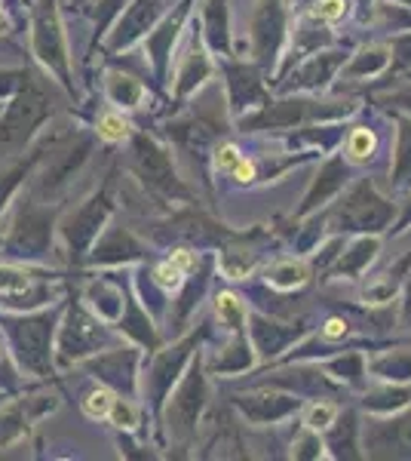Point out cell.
<instances>
[{"instance_id": "1", "label": "cell", "mask_w": 411, "mask_h": 461, "mask_svg": "<svg viewBox=\"0 0 411 461\" xmlns=\"http://www.w3.org/2000/svg\"><path fill=\"white\" fill-rule=\"evenodd\" d=\"M49 117V95L37 80H25L22 89L0 111V151L22 148L31 132Z\"/></svg>"}, {"instance_id": "2", "label": "cell", "mask_w": 411, "mask_h": 461, "mask_svg": "<svg viewBox=\"0 0 411 461\" xmlns=\"http://www.w3.org/2000/svg\"><path fill=\"white\" fill-rule=\"evenodd\" d=\"M52 330H56V314H34L6 320V336L13 341L22 369L34 375L49 373L52 357Z\"/></svg>"}, {"instance_id": "3", "label": "cell", "mask_w": 411, "mask_h": 461, "mask_svg": "<svg viewBox=\"0 0 411 461\" xmlns=\"http://www.w3.org/2000/svg\"><path fill=\"white\" fill-rule=\"evenodd\" d=\"M31 43H34V56L40 59L62 84H71L68 47H65V34H62V22H58L56 0H34Z\"/></svg>"}, {"instance_id": "4", "label": "cell", "mask_w": 411, "mask_h": 461, "mask_svg": "<svg viewBox=\"0 0 411 461\" xmlns=\"http://www.w3.org/2000/svg\"><path fill=\"white\" fill-rule=\"evenodd\" d=\"M393 215H396V210H393L390 200L380 197L375 191V185L360 182L338 206L335 225H338V230H365V234H378V230H384L390 225Z\"/></svg>"}, {"instance_id": "5", "label": "cell", "mask_w": 411, "mask_h": 461, "mask_svg": "<svg viewBox=\"0 0 411 461\" xmlns=\"http://www.w3.org/2000/svg\"><path fill=\"white\" fill-rule=\"evenodd\" d=\"M206 400H209L206 375L197 360L191 366V373L182 378V384L175 388L166 406V430L175 440H188L193 430H197V421H200V412H203Z\"/></svg>"}, {"instance_id": "6", "label": "cell", "mask_w": 411, "mask_h": 461, "mask_svg": "<svg viewBox=\"0 0 411 461\" xmlns=\"http://www.w3.org/2000/svg\"><path fill=\"white\" fill-rule=\"evenodd\" d=\"M132 169L145 185H151L154 191L169 197H188V188L182 185V178L175 176L172 158L154 142L151 136H136L132 139Z\"/></svg>"}, {"instance_id": "7", "label": "cell", "mask_w": 411, "mask_h": 461, "mask_svg": "<svg viewBox=\"0 0 411 461\" xmlns=\"http://www.w3.org/2000/svg\"><path fill=\"white\" fill-rule=\"evenodd\" d=\"M111 341L108 330L99 323V317H93L80 304H74L58 332V357L65 363H77L89 354H99Z\"/></svg>"}, {"instance_id": "8", "label": "cell", "mask_w": 411, "mask_h": 461, "mask_svg": "<svg viewBox=\"0 0 411 461\" xmlns=\"http://www.w3.org/2000/svg\"><path fill=\"white\" fill-rule=\"evenodd\" d=\"M353 105H341L335 102V108H323L317 102H304V99H286V102H273V105H261L258 114L243 117V130H286L295 123H308L313 117H341L350 114Z\"/></svg>"}, {"instance_id": "9", "label": "cell", "mask_w": 411, "mask_h": 461, "mask_svg": "<svg viewBox=\"0 0 411 461\" xmlns=\"http://www.w3.org/2000/svg\"><path fill=\"white\" fill-rule=\"evenodd\" d=\"M111 210H114V197H111V188L104 185L102 191H95L93 197L86 200L80 210H74L65 221V240H68V249L74 256H84V252L93 247L95 237L102 234L104 221H108Z\"/></svg>"}, {"instance_id": "10", "label": "cell", "mask_w": 411, "mask_h": 461, "mask_svg": "<svg viewBox=\"0 0 411 461\" xmlns=\"http://www.w3.org/2000/svg\"><path fill=\"white\" fill-rule=\"evenodd\" d=\"M365 449L375 458H411V412L365 428Z\"/></svg>"}, {"instance_id": "11", "label": "cell", "mask_w": 411, "mask_h": 461, "mask_svg": "<svg viewBox=\"0 0 411 461\" xmlns=\"http://www.w3.org/2000/svg\"><path fill=\"white\" fill-rule=\"evenodd\" d=\"M160 13H163V0H130L126 13L117 19L114 34H111V50L121 53V50H130L132 43H138L141 37H147L154 32Z\"/></svg>"}, {"instance_id": "12", "label": "cell", "mask_w": 411, "mask_h": 461, "mask_svg": "<svg viewBox=\"0 0 411 461\" xmlns=\"http://www.w3.org/2000/svg\"><path fill=\"white\" fill-rule=\"evenodd\" d=\"M282 32H286V13L280 0H264L252 22V53L261 65H271L280 53Z\"/></svg>"}, {"instance_id": "13", "label": "cell", "mask_w": 411, "mask_h": 461, "mask_svg": "<svg viewBox=\"0 0 411 461\" xmlns=\"http://www.w3.org/2000/svg\"><path fill=\"white\" fill-rule=\"evenodd\" d=\"M49 234H52V219H49V215L34 210V206H25L22 215H19V221H16V228H13L6 249H10L13 256H22V258H37V256H43V252H47Z\"/></svg>"}, {"instance_id": "14", "label": "cell", "mask_w": 411, "mask_h": 461, "mask_svg": "<svg viewBox=\"0 0 411 461\" xmlns=\"http://www.w3.org/2000/svg\"><path fill=\"white\" fill-rule=\"evenodd\" d=\"M191 348H193V339H184V341H178L175 348H169V351L156 354L151 373H147V382H145L147 397H151L154 406H163V400L172 393V384L182 378V369L191 357Z\"/></svg>"}, {"instance_id": "15", "label": "cell", "mask_w": 411, "mask_h": 461, "mask_svg": "<svg viewBox=\"0 0 411 461\" xmlns=\"http://www.w3.org/2000/svg\"><path fill=\"white\" fill-rule=\"evenodd\" d=\"M86 369L104 384L123 391L126 397L136 393V375H138V354L132 348H117L111 354H99L95 360L86 363Z\"/></svg>"}, {"instance_id": "16", "label": "cell", "mask_w": 411, "mask_h": 461, "mask_svg": "<svg viewBox=\"0 0 411 461\" xmlns=\"http://www.w3.org/2000/svg\"><path fill=\"white\" fill-rule=\"evenodd\" d=\"M234 406L240 409L243 419L252 421V425H273V421H282L286 415L298 412L301 400H298V393L255 391V393H240V397H234Z\"/></svg>"}, {"instance_id": "17", "label": "cell", "mask_w": 411, "mask_h": 461, "mask_svg": "<svg viewBox=\"0 0 411 461\" xmlns=\"http://www.w3.org/2000/svg\"><path fill=\"white\" fill-rule=\"evenodd\" d=\"M89 148H93V142H89V139H80L77 145H71V148H65V151L56 154V160H52L47 167V173L40 176V191H43V194L58 191L74 173H77L80 163L89 158Z\"/></svg>"}, {"instance_id": "18", "label": "cell", "mask_w": 411, "mask_h": 461, "mask_svg": "<svg viewBox=\"0 0 411 461\" xmlns=\"http://www.w3.org/2000/svg\"><path fill=\"white\" fill-rule=\"evenodd\" d=\"M341 65H344V53H335V50L332 53H313L301 68L291 71L289 80L295 89H319L338 74Z\"/></svg>"}, {"instance_id": "19", "label": "cell", "mask_w": 411, "mask_h": 461, "mask_svg": "<svg viewBox=\"0 0 411 461\" xmlns=\"http://www.w3.org/2000/svg\"><path fill=\"white\" fill-rule=\"evenodd\" d=\"M344 185H347V163H344L341 158H332L323 169H319V176L313 178L308 197H304L301 212H310V210H317V206H323L328 197L338 194Z\"/></svg>"}, {"instance_id": "20", "label": "cell", "mask_w": 411, "mask_h": 461, "mask_svg": "<svg viewBox=\"0 0 411 461\" xmlns=\"http://www.w3.org/2000/svg\"><path fill=\"white\" fill-rule=\"evenodd\" d=\"M138 256H141L138 240L123 228H111L93 249L95 265H121V262H132V258H138Z\"/></svg>"}, {"instance_id": "21", "label": "cell", "mask_w": 411, "mask_h": 461, "mask_svg": "<svg viewBox=\"0 0 411 461\" xmlns=\"http://www.w3.org/2000/svg\"><path fill=\"white\" fill-rule=\"evenodd\" d=\"M298 336H301V330H295V326L273 323V320H267V317H252V341H255V351L261 357L282 354L289 341Z\"/></svg>"}, {"instance_id": "22", "label": "cell", "mask_w": 411, "mask_h": 461, "mask_svg": "<svg viewBox=\"0 0 411 461\" xmlns=\"http://www.w3.org/2000/svg\"><path fill=\"white\" fill-rule=\"evenodd\" d=\"M188 6V4H184ZM184 6H178L172 16L163 22L156 32H151L147 34V53H151V62H154V68H156V74H166V68H169V56H172V43H175V37H178V32H182V22H184Z\"/></svg>"}, {"instance_id": "23", "label": "cell", "mask_w": 411, "mask_h": 461, "mask_svg": "<svg viewBox=\"0 0 411 461\" xmlns=\"http://www.w3.org/2000/svg\"><path fill=\"white\" fill-rule=\"evenodd\" d=\"M228 93L234 111L252 108L261 102V80L255 68H246V65H228Z\"/></svg>"}, {"instance_id": "24", "label": "cell", "mask_w": 411, "mask_h": 461, "mask_svg": "<svg viewBox=\"0 0 411 461\" xmlns=\"http://www.w3.org/2000/svg\"><path fill=\"white\" fill-rule=\"evenodd\" d=\"M209 74H212V65H209V56L203 50L193 43V47L184 53L182 59V68H178V77H175V99H184V95H191L197 86H203L209 80Z\"/></svg>"}, {"instance_id": "25", "label": "cell", "mask_w": 411, "mask_h": 461, "mask_svg": "<svg viewBox=\"0 0 411 461\" xmlns=\"http://www.w3.org/2000/svg\"><path fill=\"white\" fill-rule=\"evenodd\" d=\"M172 139L182 145V151L188 154H200L206 151V145L215 139V126L206 121V117H188V121H178L169 126Z\"/></svg>"}, {"instance_id": "26", "label": "cell", "mask_w": 411, "mask_h": 461, "mask_svg": "<svg viewBox=\"0 0 411 461\" xmlns=\"http://www.w3.org/2000/svg\"><path fill=\"white\" fill-rule=\"evenodd\" d=\"M380 243L378 237H360V240L353 243L347 252H341L338 256V265H335V274L338 277H360V274L375 262Z\"/></svg>"}, {"instance_id": "27", "label": "cell", "mask_w": 411, "mask_h": 461, "mask_svg": "<svg viewBox=\"0 0 411 461\" xmlns=\"http://www.w3.org/2000/svg\"><path fill=\"white\" fill-rule=\"evenodd\" d=\"M203 28L215 53H228L230 34H228V4L224 0H203Z\"/></svg>"}, {"instance_id": "28", "label": "cell", "mask_w": 411, "mask_h": 461, "mask_svg": "<svg viewBox=\"0 0 411 461\" xmlns=\"http://www.w3.org/2000/svg\"><path fill=\"white\" fill-rule=\"evenodd\" d=\"M390 47H365L353 56V62L344 68L347 80H360V77H378L380 71H387L390 65Z\"/></svg>"}, {"instance_id": "29", "label": "cell", "mask_w": 411, "mask_h": 461, "mask_svg": "<svg viewBox=\"0 0 411 461\" xmlns=\"http://www.w3.org/2000/svg\"><path fill=\"white\" fill-rule=\"evenodd\" d=\"M104 89H108V99L121 108H138L145 102V86L136 77H130V74L111 71L104 77Z\"/></svg>"}, {"instance_id": "30", "label": "cell", "mask_w": 411, "mask_h": 461, "mask_svg": "<svg viewBox=\"0 0 411 461\" xmlns=\"http://www.w3.org/2000/svg\"><path fill=\"white\" fill-rule=\"evenodd\" d=\"M86 299H89V304L95 308V314H99V320H121V317H123V308H126L123 293H121L117 286L104 284V280H99V284L89 286Z\"/></svg>"}, {"instance_id": "31", "label": "cell", "mask_w": 411, "mask_h": 461, "mask_svg": "<svg viewBox=\"0 0 411 461\" xmlns=\"http://www.w3.org/2000/svg\"><path fill=\"white\" fill-rule=\"evenodd\" d=\"M371 373L384 382H411V351H387L384 357L371 360Z\"/></svg>"}, {"instance_id": "32", "label": "cell", "mask_w": 411, "mask_h": 461, "mask_svg": "<svg viewBox=\"0 0 411 461\" xmlns=\"http://www.w3.org/2000/svg\"><path fill=\"white\" fill-rule=\"evenodd\" d=\"M308 277H310L308 265L295 262V258H282V262L267 267V284L276 289H298L308 284Z\"/></svg>"}, {"instance_id": "33", "label": "cell", "mask_w": 411, "mask_h": 461, "mask_svg": "<svg viewBox=\"0 0 411 461\" xmlns=\"http://www.w3.org/2000/svg\"><path fill=\"white\" fill-rule=\"evenodd\" d=\"M356 434H360V425H356L353 412L344 415V421L335 419L332 421V437H328V446L335 449L338 458H356Z\"/></svg>"}, {"instance_id": "34", "label": "cell", "mask_w": 411, "mask_h": 461, "mask_svg": "<svg viewBox=\"0 0 411 461\" xmlns=\"http://www.w3.org/2000/svg\"><path fill=\"white\" fill-rule=\"evenodd\" d=\"M411 185V121H399V142H396V163H393V188H408Z\"/></svg>"}, {"instance_id": "35", "label": "cell", "mask_w": 411, "mask_h": 461, "mask_svg": "<svg viewBox=\"0 0 411 461\" xmlns=\"http://www.w3.org/2000/svg\"><path fill=\"white\" fill-rule=\"evenodd\" d=\"M252 366V351L246 345V336L243 332H234V341L228 345V351L219 363H215V373H224V375H234V373H246Z\"/></svg>"}, {"instance_id": "36", "label": "cell", "mask_w": 411, "mask_h": 461, "mask_svg": "<svg viewBox=\"0 0 411 461\" xmlns=\"http://www.w3.org/2000/svg\"><path fill=\"white\" fill-rule=\"evenodd\" d=\"M375 28L378 32H411V6H396L390 0L375 4Z\"/></svg>"}, {"instance_id": "37", "label": "cell", "mask_w": 411, "mask_h": 461, "mask_svg": "<svg viewBox=\"0 0 411 461\" xmlns=\"http://www.w3.org/2000/svg\"><path fill=\"white\" fill-rule=\"evenodd\" d=\"M121 326H123V332H130V336L136 339V341H141V345L156 348V332H154L151 320H147L145 314H141L136 302H130V308H123V320H121Z\"/></svg>"}, {"instance_id": "38", "label": "cell", "mask_w": 411, "mask_h": 461, "mask_svg": "<svg viewBox=\"0 0 411 461\" xmlns=\"http://www.w3.org/2000/svg\"><path fill=\"white\" fill-rule=\"evenodd\" d=\"M215 314L224 326H228L230 332H243L246 326V304L237 299L234 293H219V299H215Z\"/></svg>"}, {"instance_id": "39", "label": "cell", "mask_w": 411, "mask_h": 461, "mask_svg": "<svg viewBox=\"0 0 411 461\" xmlns=\"http://www.w3.org/2000/svg\"><path fill=\"white\" fill-rule=\"evenodd\" d=\"M219 267L224 271V277L230 280H246L255 267V256L246 249H224L219 256Z\"/></svg>"}, {"instance_id": "40", "label": "cell", "mask_w": 411, "mask_h": 461, "mask_svg": "<svg viewBox=\"0 0 411 461\" xmlns=\"http://www.w3.org/2000/svg\"><path fill=\"white\" fill-rule=\"evenodd\" d=\"M375 148H378L375 132H371L369 126H356V130L347 136V160L365 163L369 158H375Z\"/></svg>"}, {"instance_id": "41", "label": "cell", "mask_w": 411, "mask_h": 461, "mask_svg": "<svg viewBox=\"0 0 411 461\" xmlns=\"http://www.w3.org/2000/svg\"><path fill=\"white\" fill-rule=\"evenodd\" d=\"M411 403V388H387V391H378L365 400L369 409H378V412H390V409H399V406H408Z\"/></svg>"}, {"instance_id": "42", "label": "cell", "mask_w": 411, "mask_h": 461, "mask_svg": "<svg viewBox=\"0 0 411 461\" xmlns=\"http://www.w3.org/2000/svg\"><path fill=\"white\" fill-rule=\"evenodd\" d=\"M31 289V277L28 271L22 267H13V265H0V293L4 295H22Z\"/></svg>"}, {"instance_id": "43", "label": "cell", "mask_w": 411, "mask_h": 461, "mask_svg": "<svg viewBox=\"0 0 411 461\" xmlns=\"http://www.w3.org/2000/svg\"><path fill=\"white\" fill-rule=\"evenodd\" d=\"M108 419H111V425L121 428V430H136L138 428V406L132 403L130 397H126V400L121 397V400H114V403H111Z\"/></svg>"}, {"instance_id": "44", "label": "cell", "mask_w": 411, "mask_h": 461, "mask_svg": "<svg viewBox=\"0 0 411 461\" xmlns=\"http://www.w3.org/2000/svg\"><path fill=\"white\" fill-rule=\"evenodd\" d=\"M328 373L338 375V378H347V382H362L365 375V360L360 354H347V357H338V360L328 363Z\"/></svg>"}, {"instance_id": "45", "label": "cell", "mask_w": 411, "mask_h": 461, "mask_svg": "<svg viewBox=\"0 0 411 461\" xmlns=\"http://www.w3.org/2000/svg\"><path fill=\"white\" fill-rule=\"evenodd\" d=\"M99 136L108 139V142H121V139L130 136V123L123 121V114L108 111V114L99 117Z\"/></svg>"}, {"instance_id": "46", "label": "cell", "mask_w": 411, "mask_h": 461, "mask_svg": "<svg viewBox=\"0 0 411 461\" xmlns=\"http://www.w3.org/2000/svg\"><path fill=\"white\" fill-rule=\"evenodd\" d=\"M154 284L160 286V289H182L184 284V271L178 267L175 262H163V265H156V271H154Z\"/></svg>"}, {"instance_id": "47", "label": "cell", "mask_w": 411, "mask_h": 461, "mask_svg": "<svg viewBox=\"0 0 411 461\" xmlns=\"http://www.w3.org/2000/svg\"><path fill=\"white\" fill-rule=\"evenodd\" d=\"M111 403H114V397H111V391H89L86 400H84V412L89 419H104V415L111 412Z\"/></svg>"}, {"instance_id": "48", "label": "cell", "mask_w": 411, "mask_h": 461, "mask_svg": "<svg viewBox=\"0 0 411 461\" xmlns=\"http://www.w3.org/2000/svg\"><path fill=\"white\" fill-rule=\"evenodd\" d=\"M335 419H338V409H335L332 403H313L308 409V419H304V425L313 428V430H326V428H332Z\"/></svg>"}, {"instance_id": "49", "label": "cell", "mask_w": 411, "mask_h": 461, "mask_svg": "<svg viewBox=\"0 0 411 461\" xmlns=\"http://www.w3.org/2000/svg\"><path fill=\"white\" fill-rule=\"evenodd\" d=\"M310 16L317 22H338L347 16V0H317Z\"/></svg>"}, {"instance_id": "50", "label": "cell", "mask_w": 411, "mask_h": 461, "mask_svg": "<svg viewBox=\"0 0 411 461\" xmlns=\"http://www.w3.org/2000/svg\"><path fill=\"white\" fill-rule=\"evenodd\" d=\"M291 456L295 458H319L323 456V443H319L317 430L308 428V434H301L295 443H291Z\"/></svg>"}, {"instance_id": "51", "label": "cell", "mask_w": 411, "mask_h": 461, "mask_svg": "<svg viewBox=\"0 0 411 461\" xmlns=\"http://www.w3.org/2000/svg\"><path fill=\"white\" fill-rule=\"evenodd\" d=\"M25 428H28V421L22 419L19 412H4L0 415V446H6V443L16 440V437H22Z\"/></svg>"}, {"instance_id": "52", "label": "cell", "mask_w": 411, "mask_h": 461, "mask_svg": "<svg viewBox=\"0 0 411 461\" xmlns=\"http://www.w3.org/2000/svg\"><path fill=\"white\" fill-rule=\"evenodd\" d=\"M240 151H237L234 145H221L219 151H215V167L219 169H234L237 163H240Z\"/></svg>"}, {"instance_id": "53", "label": "cell", "mask_w": 411, "mask_h": 461, "mask_svg": "<svg viewBox=\"0 0 411 461\" xmlns=\"http://www.w3.org/2000/svg\"><path fill=\"white\" fill-rule=\"evenodd\" d=\"M25 176V167H19V169H13L10 176H4L0 178V210H4V203L10 200V194L16 191V185H19V178Z\"/></svg>"}, {"instance_id": "54", "label": "cell", "mask_w": 411, "mask_h": 461, "mask_svg": "<svg viewBox=\"0 0 411 461\" xmlns=\"http://www.w3.org/2000/svg\"><path fill=\"white\" fill-rule=\"evenodd\" d=\"M123 4H126V0H102V4H99L102 6V10H99V32L117 16V10H121Z\"/></svg>"}, {"instance_id": "55", "label": "cell", "mask_w": 411, "mask_h": 461, "mask_svg": "<svg viewBox=\"0 0 411 461\" xmlns=\"http://www.w3.org/2000/svg\"><path fill=\"white\" fill-rule=\"evenodd\" d=\"M390 50L399 53V56H396V59H399V65H411V34L408 37H396Z\"/></svg>"}, {"instance_id": "56", "label": "cell", "mask_w": 411, "mask_h": 461, "mask_svg": "<svg viewBox=\"0 0 411 461\" xmlns=\"http://www.w3.org/2000/svg\"><path fill=\"white\" fill-rule=\"evenodd\" d=\"M323 336H326L328 341L347 336V323H344V320H338V317H332V320H328V323L323 326Z\"/></svg>"}, {"instance_id": "57", "label": "cell", "mask_w": 411, "mask_h": 461, "mask_svg": "<svg viewBox=\"0 0 411 461\" xmlns=\"http://www.w3.org/2000/svg\"><path fill=\"white\" fill-rule=\"evenodd\" d=\"M230 173H234V178H237V182H252V178H255V163H249V160H240V163H237L234 169H230Z\"/></svg>"}, {"instance_id": "58", "label": "cell", "mask_w": 411, "mask_h": 461, "mask_svg": "<svg viewBox=\"0 0 411 461\" xmlns=\"http://www.w3.org/2000/svg\"><path fill=\"white\" fill-rule=\"evenodd\" d=\"M402 320L411 323V280H408V289H406V304H402Z\"/></svg>"}, {"instance_id": "59", "label": "cell", "mask_w": 411, "mask_h": 461, "mask_svg": "<svg viewBox=\"0 0 411 461\" xmlns=\"http://www.w3.org/2000/svg\"><path fill=\"white\" fill-rule=\"evenodd\" d=\"M10 28H13V22H10V16H6V10L0 6V37L4 34H10Z\"/></svg>"}, {"instance_id": "60", "label": "cell", "mask_w": 411, "mask_h": 461, "mask_svg": "<svg viewBox=\"0 0 411 461\" xmlns=\"http://www.w3.org/2000/svg\"><path fill=\"white\" fill-rule=\"evenodd\" d=\"M360 4H362V6H369V4H371V0H360Z\"/></svg>"}, {"instance_id": "61", "label": "cell", "mask_w": 411, "mask_h": 461, "mask_svg": "<svg viewBox=\"0 0 411 461\" xmlns=\"http://www.w3.org/2000/svg\"><path fill=\"white\" fill-rule=\"evenodd\" d=\"M402 4H408V6H411V0H402Z\"/></svg>"}, {"instance_id": "62", "label": "cell", "mask_w": 411, "mask_h": 461, "mask_svg": "<svg viewBox=\"0 0 411 461\" xmlns=\"http://www.w3.org/2000/svg\"><path fill=\"white\" fill-rule=\"evenodd\" d=\"M0 354H4V348H0Z\"/></svg>"}, {"instance_id": "63", "label": "cell", "mask_w": 411, "mask_h": 461, "mask_svg": "<svg viewBox=\"0 0 411 461\" xmlns=\"http://www.w3.org/2000/svg\"><path fill=\"white\" fill-rule=\"evenodd\" d=\"M0 6H4V0H0Z\"/></svg>"}]
</instances>
